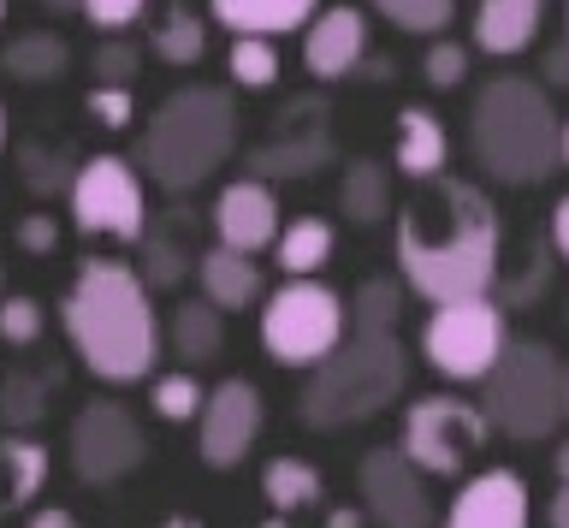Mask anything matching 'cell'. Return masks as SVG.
Returning <instances> with one entry per match:
<instances>
[{"instance_id":"cell-15","label":"cell","mask_w":569,"mask_h":528,"mask_svg":"<svg viewBox=\"0 0 569 528\" xmlns=\"http://www.w3.org/2000/svg\"><path fill=\"white\" fill-rule=\"evenodd\" d=\"M208 226H213V243L243 250V256H261V250H273L284 215H279L273 185L243 172V179L220 185V197H213V208H208Z\"/></svg>"},{"instance_id":"cell-44","label":"cell","mask_w":569,"mask_h":528,"mask_svg":"<svg viewBox=\"0 0 569 528\" xmlns=\"http://www.w3.org/2000/svg\"><path fill=\"white\" fill-rule=\"evenodd\" d=\"M540 78H546V83H558V90H569V42L546 48V60H540Z\"/></svg>"},{"instance_id":"cell-45","label":"cell","mask_w":569,"mask_h":528,"mask_svg":"<svg viewBox=\"0 0 569 528\" xmlns=\"http://www.w3.org/2000/svg\"><path fill=\"white\" fill-rule=\"evenodd\" d=\"M24 528H78V517H71V510H60V505H42Z\"/></svg>"},{"instance_id":"cell-12","label":"cell","mask_w":569,"mask_h":528,"mask_svg":"<svg viewBox=\"0 0 569 528\" xmlns=\"http://www.w3.org/2000/svg\"><path fill=\"white\" fill-rule=\"evenodd\" d=\"M66 457H71V475H78L83 487H113V481L142 469L149 434H142V421L124 410L119 398H89L83 410L71 416Z\"/></svg>"},{"instance_id":"cell-39","label":"cell","mask_w":569,"mask_h":528,"mask_svg":"<svg viewBox=\"0 0 569 528\" xmlns=\"http://www.w3.org/2000/svg\"><path fill=\"white\" fill-rule=\"evenodd\" d=\"M142 66V48L124 42V37H101L96 54H89V72H96V83H131Z\"/></svg>"},{"instance_id":"cell-40","label":"cell","mask_w":569,"mask_h":528,"mask_svg":"<svg viewBox=\"0 0 569 528\" xmlns=\"http://www.w3.org/2000/svg\"><path fill=\"white\" fill-rule=\"evenodd\" d=\"M78 12L101 30V37H124V30L149 12V0H78Z\"/></svg>"},{"instance_id":"cell-42","label":"cell","mask_w":569,"mask_h":528,"mask_svg":"<svg viewBox=\"0 0 569 528\" xmlns=\"http://www.w3.org/2000/svg\"><path fill=\"white\" fill-rule=\"evenodd\" d=\"M551 469H558V492H551V505H546V522L569 528V439L558 446V457H551Z\"/></svg>"},{"instance_id":"cell-16","label":"cell","mask_w":569,"mask_h":528,"mask_svg":"<svg viewBox=\"0 0 569 528\" xmlns=\"http://www.w3.org/2000/svg\"><path fill=\"white\" fill-rule=\"evenodd\" d=\"M368 60V12L362 7H320L302 24V66L315 83H345Z\"/></svg>"},{"instance_id":"cell-18","label":"cell","mask_w":569,"mask_h":528,"mask_svg":"<svg viewBox=\"0 0 569 528\" xmlns=\"http://www.w3.org/2000/svg\"><path fill=\"white\" fill-rule=\"evenodd\" d=\"M137 273L149 291H178L184 279L196 273V256H202V243H196V215L190 208H167V215H149V226L137 232Z\"/></svg>"},{"instance_id":"cell-17","label":"cell","mask_w":569,"mask_h":528,"mask_svg":"<svg viewBox=\"0 0 569 528\" xmlns=\"http://www.w3.org/2000/svg\"><path fill=\"white\" fill-rule=\"evenodd\" d=\"M439 528H528V481L516 469L462 475Z\"/></svg>"},{"instance_id":"cell-20","label":"cell","mask_w":569,"mask_h":528,"mask_svg":"<svg viewBox=\"0 0 569 528\" xmlns=\"http://www.w3.org/2000/svg\"><path fill=\"white\" fill-rule=\"evenodd\" d=\"M445 161H451V131H445V119L433 108H421V101H409L398 113V143H391V167L403 172L409 185H427L439 179Z\"/></svg>"},{"instance_id":"cell-34","label":"cell","mask_w":569,"mask_h":528,"mask_svg":"<svg viewBox=\"0 0 569 528\" xmlns=\"http://www.w3.org/2000/svg\"><path fill=\"white\" fill-rule=\"evenodd\" d=\"M202 398H208V386L196 380V368H167V375L149 380V410L160 421H196Z\"/></svg>"},{"instance_id":"cell-43","label":"cell","mask_w":569,"mask_h":528,"mask_svg":"<svg viewBox=\"0 0 569 528\" xmlns=\"http://www.w3.org/2000/svg\"><path fill=\"white\" fill-rule=\"evenodd\" d=\"M546 243H551V256H558V261H569V197H558V208H551Z\"/></svg>"},{"instance_id":"cell-41","label":"cell","mask_w":569,"mask_h":528,"mask_svg":"<svg viewBox=\"0 0 569 528\" xmlns=\"http://www.w3.org/2000/svg\"><path fill=\"white\" fill-rule=\"evenodd\" d=\"M12 238H18V250H24V256H53V250H60V220H53V215H24Z\"/></svg>"},{"instance_id":"cell-49","label":"cell","mask_w":569,"mask_h":528,"mask_svg":"<svg viewBox=\"0 0 569 528\" xmlns=\"http://www.w3.org/2000/svg\"><path fill=\"white\" fill-rule=\"evenodd\" d=\"M0 149H7V101H0Z\"/></svg>"},{"instance_id":"cell-28","label":"cell","mask_w":569,"mask_h":528,"mask_svg":"<svg viewBox=\"0 0 569 528\" xmlns=\"http://www.w3.org/2000/svg\"><path fill=\"white\" fill-rule=\"evenodd\" d=\"M53 410V375L42 368H7L0 375V428L7 434H36Z\"/></svg>"},{"instance_id":"cell-26","label":"cell","mask_w":569,"mask_h":528,"mask_svg":"<svg viewBox=\"0 0 569 528\" xmlns=\"http://www.w3.org/2000/svg\"><path fill=\"white\" fill-rule=\"evenodd\" d=\"M0 72L18 78V83H53L71 72V42L60 30H24L0 48Z\"/></svg>"},{"instance_id":"cell-36","label":"cell","mask_w":569,"mask_h":528,"mask_svg":"<svg viewBox=\"0 0 569 528\" xmlns=\"http://www.w3.org/2000/svg\"><path fill=\"white\" fill-rule=\"evenodd\" d=\"M48 332V309L30 291H0V345L7 350H30Z\"/></svg>"},{"instance_id":"cell-27","label":"cell","mask_w":569,"mask_h":528,"mask_svg":"<svg viewBox=\"0 0 569 528\" xmlns=\"http://www.w3.org/2000/svg\"><path fill=\"white\" fill-rule=\"evenodd\" d=\"M320 492H327V481H320V469L309 464V457H267L261 469V499L273 517H297V510H315Z\"/></svg>"},{"instance_id":"cell-1","label":"cell","mask_w":569,"mask_h":528,"mask_svg":"<svg viewBox=\"0 0 569 528\" xmlns=\"http://www.w3.org/2000/svg\"><path fill=\"white\" fill-rule=\"evenodd\" d=\"M398 279L427 303H457V297H487L505 273V220L498 202L475 179H427L398 208L391 232Z\"/></svg>"},{"instance_id":"cell-13","label":"cell","mask_w":569,"mask_h":528,"mask_svg":"<svg viewBox=\"0 0 569 528\" xmlns=\"http://www.w3.org/2000/svg\"><path fill=\"white\" fill-rule=\"evenodd\" d=\"M267 428V398L256 380L231 375L220 386H208L202 398V416H196V451H202L208 469H238L249 451H256V439Z\"/></svg>"},{"instance_id":"cell-48","label":"cell","mask_w":569,"mask_h":528,"mask_svg":"<svg viewBox=\"0 0 569 528\" xmlns=\"http://www.w3.org/2000/svg\"><path fill=\"white\" fill-rule=\"evenodd\" d=\"M160 528H202V522H196V517H167Z\"/></svg>"},{"instance_id":"cell-6","label":"cell","mask_w":569,"mask_h":528,"mask_svg":"<svg viewBox=\"0 0 569 528\" xmlns=\"http://www.w3.org/2000/svg\"><path fill=\"white\" fill-rule=\"evenodd\" d=\"M563 380L569 368L558 362V350L546 339H510L498 350V362L487 368V380H480V416L492 421V434L516 439V446L551 439L558 421L569 416Z\"/></svg>"},{"instance_id":"cell-46","label":"cell","mask_w":569,"mask_h":528,"mask_svg":"<svg viewBox=\"0 0 569 528\" xmlns=\"http://www.w3.org/2000/svg\"><path fill=\"white\" fill-rule=\"evenodd\" d=\"M368 517H362V510H332V517H327V528H362Z\"/></svg>"},{"instance_id":"cell-51","label":"cell","mask_w":569,"mask_h":528,"mask_svg":"<svg viewBox=\"0 0 569 528\" xmlns=\"http://www.w3.org/2000/svg\"><path fill=\"white\" fill-rule=\"evenodd\" d=\"M563 24H569V7H563ZM563 42H569V37H563Z\"/></svg>"},{"instance_id":"cell-5","label":"cell","mask_w":569,"mask_h":528,"mask_svg":"<svg viewBox=\"0 0 569 528\" xmlns=\"http://www.w3.org/2000/svg\"><path fill=\"white\" fill-rule=\"evenodd\" d=\"M469 155L492 185H546L558 172V108L522 72L487 78L469 108Z\"/></svg>"},{"instance_id":"cell-9","label":"cell","mask_w":569,"mask_h":528,"mask_svg":"<svg viewBox=\"0 0 569 528\" xmlns=\"http://www.w3.org/2000/svg\"><path fill=\"white\" fill-rule=\"evenodd\" d=\"M510 345L505 332V303L487 297H457V303H433V315L421 321V357L433 375L457 380V386H480L487 368L498 362V350Z\"/></svg>"},{"instance_id":"cell-38","label":"cell","mask_w":569,"mask_h":528,"mask_svg":"<svg viewBox=\"0 0 569 528\" xmlns=\"http://www.w3.org/2000/svg\"><path fill=\"white\" fill-rule=\"evenodd\" d=\"M421 78L433 83V90H457L462 78H469V42H451V37H433L421 54Z\"/></svg>"},{"instance_id":"cell-47","label":"cell","mask_w":569,"mask_h":528,"mask_svg":"<svg viewBox=\"0 0 569 528\" xmlns=\"http://www.w3.org/2000/svg\"><path fill=\"white\" fill-rule=\"evenodd\" d=\"M558 167H569V119H558Z\"/></svg>"},{"instance_id":"cell-50","label":"cell","mask_w":569,"mask_h":528,"mask_svg":"<svg viewBox=\"0 0 569 528\" xmlns=\"http://www.w3.org/2000/svg\"><path fill=\"white\" fill-rule=\"evenodd\" d=\"M0 24H7V0H0Z\"/></svg>"},{"instance_id":"cell-29","label":"cell","mask_w":569,"mask_h":528,"mask_svg":"<svg viewBox=\"0 0 569 528\" xmlns=\"http://www.w3.org/2000/svg\"><path fill=\"white\" fill-rule=\"evenodd\" d=\"M332 226L320 220V215H297L291 226H279V238H273V261H279V273L284 279H309L320 273L332 261Z\"/></svg>"},{"instance_id":"cell-2","label":"cell","mask_w":569,"mask_h":528,"mask_svg":"<svg viewBox=\"0 0 569 528\" xmlns=\"http://www.w3.org/2000/svg\"><path fill=\"white\" fill-rule=\"evenodd\" d=\"M60 327L78 362L107 386H137L154 375L160 362V315H154V291L142 286V273L131 261L113 256H89L78 261L71 286L60 297Z\"/></svg>"},{"instance_id":"cell-30","label":"cell","mask_w":569,"mask_h":528,"mask_svg":"<svg viewBox=\"0 0 569 528\" xmlns=\"http://www.w3.org/2000/svg\"><path fill=\"white\" fill-rule=\"evenodd\" d=\"M338 215L350 226H380L391 215V172L380 161H350L338 172Z\"/></svg>"},{"instance_id":"cell-3","label":"cell","mask_w":569,"mask_h":528,"mask_svg":"<svg viewBox=\"0 0 569 528\" xmlns=\"http://www.w3.org/2000/svg\"><path fill=\"white\" fill-rule=\"evenodd\" d=\"M238 96L231 83H184L137 131V172H149L167 197H190L238 155Z\"/></svg>"},{"instance_id":"cell-31","label":"cell","mask_w":569,"mask_h":528,"mask_svg":"<svg viewBox=\"0 0 569 528\" xmlns=\"http://www.w3.org/2000/svg\"><path fill=\"white\" fill-rule=\"evenodd\" d=\"M403 297H409L403 279H386V273L362 279V286H356V297H345V303H350V332H398Z\"/></svg>"},{"instance_id":"cell-32","label":"cell","mask_w":569,"mask_h":528,"mask_svg":"<svg viewBox=\"0 0 569 528\" xmlns=\"http://www.w3.org/2000/svg\"><path fill=\"white\" fill-rule=\"evenodd\" d=\"M226 78H231V90H273L279 83V42L273 37H231Z\"/></svg>"},{"instance_id":"cell-21","label":"cell","mask_w":569,"mask_h":528,"mask_svg":"<svg viewBox=\"0 0 569 528\" xmlns=\"http://www.w3.org/2000/svg\"><path fill=\"white\" fill-rule=\"evenodd\" d=\"M546 0H480L475 7V48L492 60H516L540 42Z\"/></svg>"},{"instance_id":"cell-33","label":"cell","mask_w":569,"mask_h":528,"mask_svg":"<svg viewBox=\"0 0 569 528\" xmlns=\"http://www.w3.org/2000/svg\"><path fill=\"white\" fill-rule=\"evenodd\" d=\"M373 12L391 24V30H403V37H445V30L457 24V0H368Z\"/></svg>"},{"instance_id":"cell-37","label":"cell","mask_w":569,"mask_h":528,"mask_svg":"<svg viewBox=\"0 0 569 528\" xmlns=\"http://www.w3.org/2000/svg\"><path fill=\"white\" fill-rule=\"evenodd\" d=\"M83 113L96 119L101 131H131L137 126V90L131 83H96L83 96Z\"/></svg>"},{"instance_id":"cell-53","label":"cell","mask_w":569,"mask_h":528,"mask_svg":"<svg viewBox=\"0 0 569 528\" xmlns=\"http://www.w3.org/2000/svg\"><path fill=\"white\" fill-rule=\"evenodd\" d=\"M0 291H7V273H0Z\"/></svg>"},{"instance_id":"cell-7","label":"cell","mask_w":569,"mask_h":528,"mask_svg":"<svg viewBox=\"0 0 569 528\" xmlns=\"http://www.w3.org/2000/svg\"><path fill=\"white\" fill-rule=\"evenodd\" d=\"M350 332V303L320 279H284L261 297V350L279 368H315Z\"/></svg>"},{"instance_id":"cell-14","label":"cell","mask_w":569,"mask_h":528,"mask_svg":"<svg viewBox=\"0 0 569 528\" xmlns=\"http://www.w3.org/2000/svg\"><path fill=\"white\" fill-rule=\"evenodd\" d=\"M356 499L373 528H433V492L427 475L398 446H373L356 464Z\"/></svg>"},{"instance_id":"cell-35","label":"cell","mask_w":569,"mask_h":528,"mask_svg":"<svg viewBox=\"0 0 569 528\" xmlns=\"http://www.w3.org/2000/svg\"><path fill=\"white\" fill-rule=\"evenodd\" d=\"M18 172H24L30 197H60V190L71 185V172H78V161H71L66 149H53V143H30V149H18Z\"/></svg>"},{"instance_id":"cell-25","label":"cell","mask_w":569,"mask_h":528,"mask_svg":"<svg viewBox=\"0 0 569 528\" xmlns=\"http://www.w3.org/2000/svg\"><path fill=\"white\" fill-rule=\"evenodd\" d=\"M149 54L160 60V66H202V54H208V24H202V12L196 7H184V0H167L160 7V19L149 24Z\"/></svg>"},{"instance_id":"cell-22","label":"cell","mask_w":569,"mask_h":528,"mask_svg":"<svg viewBox=\"0 0 569 528\" xmlns=\"http://www.w3.org/2000/svg\"><path fill=\"white\" fill-rule=\"evenodd\" d=\"M160 345H167L184 368L220 362V350H226V315L213 309L208 297H184V303L160 321Z\"/></svg>"},{"instance_id":"cell-8","label":"cell","mask_w":569,"mask_h":528,"mask_svg":"<svg viewBox=\"0 0 569 528\" xmlns=\"http://www.w3.org/2000/svg\"><path fill=\"white\" fill-rule=\"evenodd\" d=\"M487 439H492V421L480 416V404L457 398V392H427L403 410L398 451L427 475V481H457V475H469V464L487 451Z\"/></svg>"},{"instance_id":"cell-23","label":"cell","mask_w":569,"mask_h":528,"mask_svg":"<svg viewBox=\"0 0 569 528\" xmlns=\"http://www.w3.org/2000/svg\"><path fill=\"white\" fill-rule=\"evenodd\" d=\"M320 12V0H208V19L231 37H291Z\"/></svg>"},{"instance_id":"cell-52","label":"cell","mask_w":569,"mask_h":528,"mask_svg":"<svg viewBox=\"0 0 569 528\" xmlns=\"http://www.w3.org/2000/svg\"><path fill=\"white\" fill-rule=\"evenodd\" d=\"M563 404H569V380H563Z\"/></svg>"},{"instance_id":"cell-19","label":"cell","mask_w":569,"mask_h":528,"mask_svg":"<svg viewBox=\"0 0 569 528\" xmlns=\"http://www.w3.org/2000/svg\"><path fill=\"white\" fill-rule=\"evenodd\" d=\"M196 286H202V297L220 315H238V309H256L267 297V273H261L256 256L226 250V243H208V250L196 256Z\"/></svg>"},{"instance_id":"cell-24","label":"cell","mask_w":569,"mask_h":528,"mask_svg":"<svg viewBox=\"0 0 569 528\" xmlns=\"http://www.w3.org/2000/svg\"><path fill=\"white\" fill-rule=\"evenodd\" d=\"M53 475V451L36 434H0V517L30 510Z\"/></svg>"},{"instance_id":"cell-4","label":"cell","mask_w":569,"mask_h":528,"mask_svg":"<svg viewBox=\"0 0 569 528\" xmlns=\"http://www.w3.org/2000/svg\"><path fill=\"white\" fill-rule=\"evenodd\" d=\"M297 421L309 434H345L362 428L380 410L403 398L409 386V350L398 332H345L338 350H327L315 368H302Z\"/></svg>"},{"instance_id":"cell-10","label":"cell","mask_w":569,"mask_h":528,"mask_svg":"<svg viewBox=\"0 0 569 528\" xmlns=\"http://www.w3.org/2000/svg\"><path fill=\"white\" fill-rule=\"evenodd\" d=\"M66 202H71V226L83 238L137 243V232L149 226V190H142V172L131 155H89V161H78Z\"/></svg>"},{"instance_id":"cell-11","label":"cell","mask_w":569,"mask_h":528,"mask_svg":"<svg viewBox=\"0 0 569 528\" xmlns=\"http://www.w3.org/2000/svg\"><path fill=\"white\" fill-rule=\"evenodd\" d=\"M338 155V137H332V113L320 96H291L284 108L273 113V126L256 149L243 155V172L249 179H315L327 172Z\"/></svg>"}]
</instances>
